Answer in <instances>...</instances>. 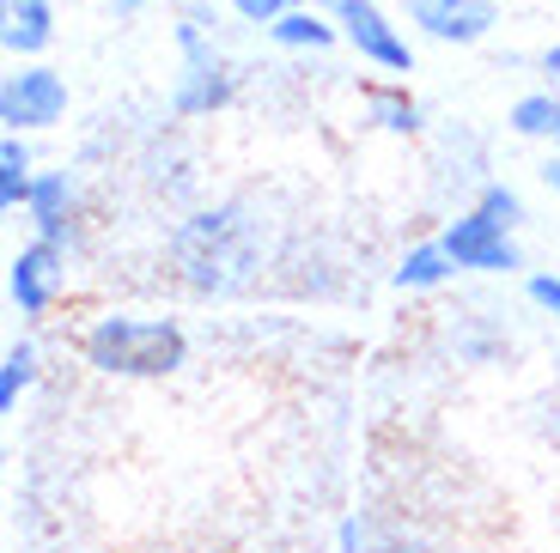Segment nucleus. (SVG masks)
Masks as SVG:
<instances>
[{"mask_svg": "<svg viewBox=\"0 0 560 553\" xmlns=\"http://www.w3.org/2000/svg\"><path fill=\"white\" fill-rule=\"evenodd\" d=\"M171 274L196 298H238L256 286L268 262V225L256 220L250 201H213V208H189L165 232Z\"/></svg>", "mask_w": 560, "mask_h": 553, "instance_id": "nucleus-1", "label": "nucleus"}, {"mask_svg": "<svg viewBox=\"0 0 560 553\" xmlns=\"http://www.w3.org/2000/svg\"><path fill=\"white\" fill-rule=\"evenodd\" d=\"M80 360L116 384H165L189 365V329L165 310H98L80 329Z\"/></svg>", "mask_w": 560, "mask_h": 553, "instance_id": "nucleus-2", "label": "nucleus"}, {"mask_svg": "<svg viewBox=\"0 0 560 553\" xmlns=\"http://www.w3.org/2000/svg\"><path fill=\"white\" fill-rule=\"evenodd\" d=\"M171 49H177V73H171V116L177 122H208V116L238 104L244 68L225 49L220 13H213L208 0H183L177 7Z\"/></svg>", "mask_w": 560, "mask_h": 553, "instance_id": "nucleus-3", "label": "nucleus"}, {"mask_svg": "<svg viewBox=\"0 0 560 553\" xmlns=\"http://www.w3.org/2000/svg\"><path fill=\"white\" fill-rule=\"evenodd\" d=\"M317 7L336 19L341 49H348L365 73H384V80H408V73H415V31H408V19H396L384 0H317Z\"/></svg>", "mask_w": 560, "mask_h": 553, "instance_id": "nucleus-4", "label": "nucleus"}, {"mask_svg": "<svg viewBox=\"0 0 560 553\" xmlns=\"http://www.w3.org/2000/svg\"><path fill=\"white\" fill-rule=\"evenodd\" d=\"M73 110V85L61 68H49L43 56L13 61L0 73V128L13 134H56Z\"/></svg>", "mask_w": 560, "mask_h": 553, "instance_id": "nucleus-5", "label": "nucleus"}, {"mask_svg": "<svg viewBox=\"0 0 560 553\" xmlns=\"http://www.w3.org/2000/svg\"><path fill=\"white\" fill-rule=\"evenodd\" d=\"M439 244H445V256L457 262V274H476V280H512V274H524L518 232H512V225H500L493 213H481L476 201L439 225Z\"/></svg>", "mask_w": 560, "mask_h": 553, "instance_id": "nucleus-6", "label": "nucleus"}, {"mask_svg": "<svg viewBox=\"0 0 560 553\" xmlns=\"http://www.w3.org/2000/svg\"><path fill=\"white\" fill-rule=\"evenodd\" d=\"M68 268H73V249L56 244V237H37V232L7 256V305H13V317L25 322V329L61 305Z\"/></svg>", "mask_w": 560, "mask_h": 553, "instance_id": "nucleus-7", "label": "nucleus"}, {"mask_svg": "<svg viewBox=\"0 0 560 553\" xmlns=\"http://www.w3.org/2000/svg\"><path fill=\"white\" fill-rule=\"evenodd\" d=\"M402 19L420 43L476 49L500 31V0H402Z\"/></svg>", "mask_w": 560, "mask_h": 553, "instance_id": "nucleus-8", "label": "nucleus"}, {"mask_svg": "<svg viewBox=\"0 0 560 553\" xmlns=\"http://www.w3.org/2000/svg\"><path fill=\"white\" fill-rule=\"evenodd\" d=\"M80 213H85V189L73 165H43L37 183H31L25 201V225L37 237H56V244H80Z\"/></svg>", "mask_w": 560, "mask_h": 553, "instance_id": "nucleus-9", "label": "nucleus"}, {"mask_svg": "<svg viewBox=\"0 0 560 553\" xmlns=\"http://www.w3.org/2000/svg\"><path fill=\"white\" fill-rule=\"evenodd\" d=\"M360 110H365V128L384 140H420L427 134V104H420V92L408 80H365L360 92Z\"/></svg>", "mask_w": 560, "mask_h": 553, "instance_id": "nucleus-10", "label": "nucleus"}, {"mask_svg": "<svg viewBox=\"0 0 560 553\" xmlns=\"http://www.w3.org/2000/svg\"><path fill=\"white\" fill-rule=\"evenodd\" d=\"M56 25H61L56 0H0V49H7V61L49 56Z\"/></svg>", "mask_w": 560, "mask_h": 553, "instance_id": "nucleus-11", "label": "nucleus"}, {"mask_svg": "<svg viewBox=\"0 0 560 553\" xmlns=\"http://www.w3.org/2000/svg\"><path fill=\"white\" fill-rule=\"evenodd\" d=\"M268 43L287 49V56H329V49H341V31H336V19L311 0V7H293V13L275 19V25H268Z\"/></svg>", "mask_w": 560, "mask_h": 553, "instance_id": "nucleus-12", "label": "nucleus"}, {"mask_svg": "<svg viewBox=\"0 0 560 553\" xmlns=\"http://www.w3.org/2000/svg\"><path fill=\"white\" fill-rule=\"evenodd\" d=\"M451 280H457V262L445 256L439 232H433V237H415V244L396 256V268H390V286L408 292V298H420V292H439V286H451Z\"/></svg>", "mask_w": 560, "mask_h": 553, "instance_id": "nucleus-13", "label": "nucleus"}, {"mask_svg": "<svg viewBox=\"0 0 560 553\" xmlns=\"http://www.w3.org/2000/svg\"><path fill=\"white\" fill-rule=\"evenodd\" d=\"M37 170H43V165H37V146H31V134L0 128V213H25Z\"/></svg>", "mask_w": 560, "mask_h": 553, "instance_id": "nucleus-14", "label": "nucleus"}, {"mask_svg": "<svg viewBox=\"0 0 560 553\" xmlns=\"http://www.w3.org/2000/svg\"><path fill=\"white\" fill-rule=\"evenodd\" d=\"M43 377V346L37 334H13L7 353H0V414H19V401L37 389Z\"/></svg>", "mask_w": 560, "mask_h": 553, "instance_id": "nucleus-15", "label": "nucleus"}, {"mask_svg": "<svg viewBox=\"0 0 560 553\" xmlns=\"http://www.w3.org/2000/svg\"><path fill=\"white\" fill-rule=\"evenodd\" d=\"M505 346H512V334L500 329V322H481V317H463L457 329H451V353H457V365H500Z\"/></svg>", "mask_w": 560, "mask_h": 553, "instance_id": "nucleus-16", "label": "nucleus"}, {"mask_svg": "<svg viewBox=\"0 0 560 553\" xmlns=\"http://www.w3.org/2000/svg\"><path fill=\"white\" fill-rule=\"evenodd\" d=\"M555 104H560V97L548 92V85H536V92L512 97V104H505V134L542 140V146H548V128H555Z\"/></svg>", "mask_w": 560, "mask_h": 553, "instance_id": "nucleus-17", "label": "nucleus"}, {"mask_svg": "<svg viewBox=\"0 0 560 553\" xmlns=\"http://www.w3.org/2000/svg\"><path fill=\"white\" fill-rule=\"evenodd\" d=\"M476 208L493 213L500 225H512V232H524V220H530V208H524V189H512L505 177H488L476 189Z\"/></svg>", "mask_w": 560, "mask_h": 553, "instance_id": "nucleus-18", "label": "nucleus"}, {"mask_svg": "<svg viewBox=\"0 0 560 553\" xmlns=\"http://www.w3.org/2000/svg\"><path fill=\"white\" fill-rule=\"evenodd\" d=\"M293 7H311V0H225V13L238 19V25H256V31H268L280 13H293Z\"/></svg>", "mask_w": 560, "mask_h": 553, "instance_id": "nucleus-19", "label": "nucleus"}, {"mask_svg": "<svg viewBox=\"0 0 560 553\" xmlns=\"http://www.w3.org/2000/svg\"><path fill=\"white\" fill-rule=\"evenodd\" d=\"M524 298H530L542 317L560 322V274H555V268H536V274H524Z\"/></svg>", "mask_w": 560, "mask_h": 553, "instance_id": "nucleus-20", "label": "nucleus"}, {"mask_svg": "<svg viewBox=\"0 0 560 553\" xmlns=\"http://www.w3.org/2000/svg\"><path fill=\"white\" fill-rule=\"evenodd\" d=\"M372 541H378V536H372L365 511H348V517L336 523V553H372Z\"/></svg>", "mask_w": 560, "mask_h": 553, "instance_id": "nucleus-21", "label": "nucleus"}, {"mask_svg": "<svg viewBox=\"0 0 560 553\" xmlns=\"http://www.w3.org/2000/svg\"><path fill=\"white\" fill-rule=\"evenodd\" d=\"M104 13H110V25H140V19L153 13V0H104Z\"/></svg>", "mask_w": 560, "mask_h": 553, "instance_id": "nucleus-22", "label": "nucleus"}, {"mask_svg": "<svg viewBox=\"0 0 560 553\" xmlns=\"http://www.w3.org/2000/svg\"><path fill=\"white\" fill-rule=\"evenodd\" d=\"M536 73H542V85H548V92H560V43L536 49Z\"/></svg>", "mask_w": 560, "mask_h": 553, "instance_id": "nucleus-23", "label": "nucleus"}, {"mask_svg": "<svg viewBox=\"0 0 560 553\" xmlns=\"http://www.w3.org/2000/svg\"><path fill=\"white\" fill-rule=\"evenodd\" d=\"M372 553H433L420 536H378L372 541Z\"/></svg>", "mask_w": 560, "mask_h": 553, "instance_id": "nucleus-24", "label": "nucleus"}, {"mask_svg": "<svg viewBox=\"0 0 560 553\" xmlns=\"http://www.w3.org/2000/svg\"><path fill=\"white\" fill-rule=\"evenodd\" d=\"M536 183H542V189H548V195H555V201H560V153H555V146H548V158H542V165H536Z\"/></svg>", "mask_w": 560, "mask_h": 553, "instance_id": "nucleus-25", "label": "nucleus"}, {"mask_svg": "<svg viewBox=\"0 0 560 553\" xmlns=\"http://www.w3.org/2000/svg\"><path fill=\"white\" fill-rule=\"evenodd\" d=\"M555 97H560V92H555ZM548 146L560 153V104H555V128H548Z\"/></svg>", "mask_w": 560, "mask_h": 553, "instance_id": "nucleus-26", "label": "nucleus"}]
</instances>
